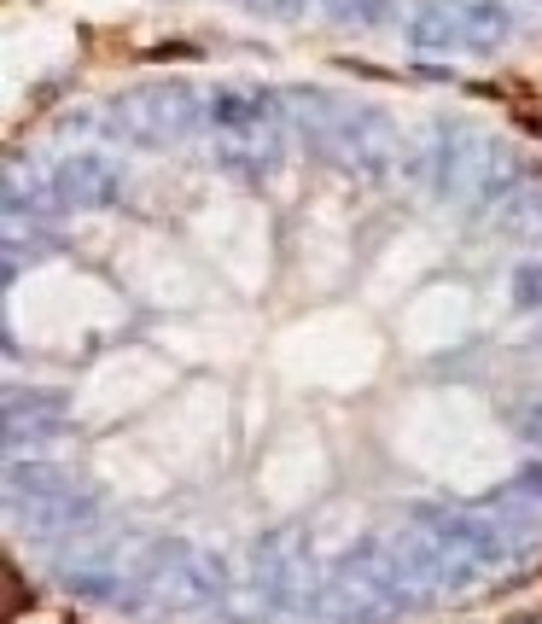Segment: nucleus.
<instances>
[{"mask_svg": "<svg viewBox=\"0 0 542 624\" xmlns=\"http://www.w3.org/2000/svg\"><path fill=\"white\" fill-rule=\"evenodd\" d=\"M519 624H542V619H519Z\"/></svg>", "mask_w": 542, "mask_h": 624, "instance_id": "1", "label": "nucleus"}]
</instances>
